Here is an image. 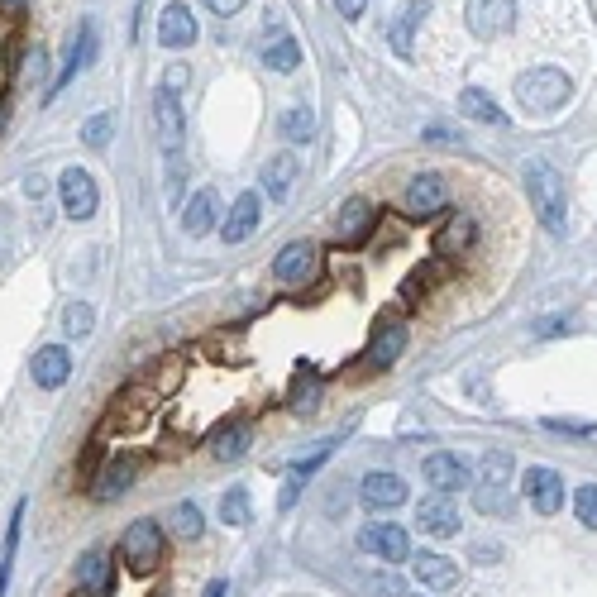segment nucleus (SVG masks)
Returning a JSON list of instances; mask_svg holds the SVG:
<instances>
[{
  "label": "nucleus",
  "mask_w": 597,
  "mask_h": 597,
  "mask_svg": "<svg viewBox=\"0 0 597 597\" xmlns=\"http://www.w3.org/2000/svg\"><path fill=\"white\" fill-rule=\"evenodd\" d=\"M521 177H526V192H531L535 220H540L550 235H564V230H569V192H564L559 168H550L545 158H531Z\"/></svg>",
  "instance_id": "nucleus-1"
},
{
  "label": "nucleus",
  "mask_w": 597,
  "mask_h": 597,
  "mask_svg": "<svg viewBox=\"0 0 597 597\" xmlns=\"http://www.w3.org/2000/svg\"><path fill=\"white\" fill-rule=\"evenodd\" d=\"M569 96H574V82H569V72L564 67H531V72H521L516 77V101L531 110V115H555V110L569 106Z\"/></svg>",
  "instance_id": "nucleus-2"
},
{
  "label": "nucleus",
  "mask_w": 597,
  "mask_h": 597,
  "mask_svg": "<svg viewBox=\"0 0 597 597\" xmlns=\"http://www.w3.org/2000/svg\"><path fill=\"white\" fill-rule=\"evenodd\" d=\"M120 559H125L134 574H153L158 559H163V526L158 521H129V531L120 535Z\"/></svg>",
  "instance_id": "nucleus-3"
},
{
  "label": "nucleus",
  "mask_w": 597,
  "mask_h": 597,
  "mask_svg": "<svg viewBox=\"0 0 597 597\" xmlns=\"http://www.w3.org/2000/svg\"><path fill=\"white\" fill-rule=\"evenodd\" d=\"M402 206L411 220H430V215H440L449 206V187L440 172H416L411 182H406V196Z\"/></svg>",
  "instance_id": "nucleus-4"
},
{
  "label": "nucleus",
  "mask_w": 597,
  "mask_h": 597,
  "mask_svg": "<svg viewBox=\"0 0 597 597\" xmlns=\"http://www.w3.org/2000/svg\"><path fill=\"white\" fill-rule=\"evenodd\" d=\"M58 196H63L67 220H91L96 206H101V192H96V177L86 168H67L58 177Z\"/></svg>",
  "instance_id": "nucleus-5"
},
{
  "label": "nucleus",
  "mask_w": 597,
  "mask_h": 597,
  "mask_svg": "<svg viewBox=\"0 0 597 597\" xmlns=\"http://www.w3.org/2000/svg\"><path fill=\"white\" fill-rule=\"evenodd\" d=\"M134 478H139V459L134 454H110L106 464L91 473V497L96 502H115V497H125L134 488Z\"/></svg>",
  "instance_id": "nucleus-6"
},
{
  "label": "nucleus",
  "mask_w": 597,
  "mask_h": 597,
  "mask_svg": "<svg viewBox=\"0 0 597 597\" xmlns=\"http://www.w3.org/2000/svg\"><path fill=\"white\" fill-rule=\"evenodd\" d=\"M359 545L373 559H383V564H402V559H411V540H406V531L402 526H392V521H368V526L359 531Z\"/></svg>",
  "instance_id": "nucleus-7"
},
{
  "label": "nucleus",
  "mask_w": 597,
  "mask_h": 597,
  "mask_svg": "<svg viewBox=\"0 0 597 597\" xmlns=\"http://www.w3.org/2000/svg\"><path fill=\"white\" fill-rule=\"evenodd\" d=\"M153 129H158V144L168 158H182V134H187V120H182V106L172 91H153Z\"/></svg>",
  "instance_id": "nucleus-8"
},
{
  "label": "nucleus",
  "mask_w": 597,
  "mask_h": 597,
  "mask_svg": "<svg viewBox=\"0 0 597 597\" xmlns=\"http://www.w3.org/2000/svg\"><path fill=\"white\" fill-rule=\"evenodd\" d=\"M316 268H320V249L311 244V239H292V244H287V249L273 258V278L287 282V287H297V282H306V278H316Z\"/></svg>",
  "instance_id": "nucleus-9"
},
{
  "label": "nucleus",
  "mask_w": 597,
  "mask_h": 597,
  "mask_svg": "<svg viewBox=\"0 0 597 597\" xmlns=\"http://www.w3.org/2000/svg\"><path fill=\"white\" fill-rule=\"evenodd\" d=\"M469 29L478 39H492V34H507L516 24V0H469Z\"/></svg>",
  "instance_id": "nucleus-10"
},
{
  "label": "nucleus",
  "mask_w": 597,
  "mask_h": 597,
  "mask_svg": "<svg viewBox=\"0 0 597 597\" xmlns=\"http://www.w3.org/2000/svg\"><path fill=\"white\" fill-rule=\"evenodd\" d=\"M416 526L435 540H449V535L459 531V507H454V497L449 492H430L426 502L416 507Z\"/></svg>",
  "instance_id": "nucleus-11"
},
{
  "label": "nucleus",
  "mask_w": 597,
  "mask_h": 597,
  "mask_svg": "<svg viewBox=\"0 0 597 597\" xmlns=\"http://www.w3.org/2000/svg\"><path fill=\"white\" fill-rule=\"evenodd\" d=\"M521 488H526V502H531L540 516H555L559 507H564V478H559L555 469H526Z\"/></svg>",
  "instance_id": "nucleus-12"
},
{
  "label": "nucleus",
  "mask_w": 597,
  "mask_h": 597,
  "mask_svg": "<svg viewBox=\"0 0 597 597\" xmlns=\"http://www.w3.org/2000/svg\"><path fill=\"white\" fill-rule=\"evenodd\" d=\"M402 349H406V325L402 320H378L363 363H368V368H392V363L402 359Z\"/></svg>",
  "instance_id": "nucleus-13"
},
{
  "label": "nucleus",
  "mask_w": 597,
  "mask_h": 597,
  "mask_svg": "<svg viewBox=\"0 0 597 597\" xmlns=\"http://www.w3.org/2000/svg\"><path fill=\"white\" fill-rule=\"evenodd\" d=\"M196 15H192V5H182V0H172L168 10L158 15V43L163 48H192L196 43Z\"/></svg>",
  "instance_id": "nucleus-14"
},
{
  "label": "nucleus",
  "mask_w": 597,
  "mask_h": 597,
  "mask_svg": "<svg viewBox=\"0 0 597 597\" xmlns=\"http://www.w3.org/2000/svg\"><path fill=\"white\" fill-rule=\"evenodd\" d=\"M77 593L82 597H115V564H110V555L91 550V555L77 564Z\"/></svg>",
  "instance_id": "nucleus-15"
},
{
  "label": "nucleus",
  "mask_w": 597,
  "mask_h": 597,
  "mask_svg": "<svg viewBox=\"0 0 597 597\" xmlns=\"http://www.w3.org/2000/svg\"><path fill=\"white\" fill-rule=\"evenodd\" d=\"M29 373H34V383L48 387V392H58V387L72 378V359H67L63 344H43L39 354L29 359Z\"/></svg>",
  "instance_id": "nucleus-16"
},
{
  "label": "nucleus",
  "mask_w": 597,
  "mask_h": 597,
  "mask_svg": "<svg viewBox=\"0 0 597 597\" xmlns=\"http://www.w3.org/2000/svg\"><path fill=\"white\" fill-rule=\"evenodd\" d=\"M359 497L373 507V512H392V507H402L411 492H406V483L397 473H368L359 483Z\"/></svg>",
  "instance_id": "nucleus-17"
},
{
  "label": "nucleus",
  "mask_w": 597,
  "mask_h": 597,
  "mask_svg": "<svg viewBox=\"0 0 597 597\" xmlns=\"http://www.w3.org/2000/svg\"><path fill=\"white\" fill-rule=\"evenodd\" d=\"M335 235H340V244H349V249L373 235V206H368L363 196H349L340 206V215H335Z\"/></svg>",
  "instance_id": "nucleus-18"
},
{
  "label": "nucleus",
  "mask_w": 597,
  "mask_h": 597,
  "mask_svg": "<svg viewBox=\"0 0 597 597\" xmlns=\"http://www.w3.org/2000/svg\"><path fill=\"white\" fill-rule=\"evenodd\" d=\"M411 574H416V583L421 588H435V593H445V588H454L459 583V564L445 555H430V550H421V555L411 559Z\"/></svg>",
  "instance_id": "nucleus-19"
},
{
  "label": "nucleus",
  "mask_w": 597,
  "mask_h": 597,
  "mask_svg": "<svg viewBox=\"0 0 597 597\" xmlns=\"http://www.w3.org/2000/svg\"><path fill=\"white\" fill-rule=\"evenodd\" d=\"M421 473H426V483L435 492H454V488H464V483H469V464H464L459 454H430Z\"/></svg>",
  "instance_id": "nucleus-20"
},
{
  "label": "nucleus",
  "mask_w": 597,
  "mask_h": 597,
  "mask_svg": "<svg viewBox=\"0 0 597 597\" xmlns=\"http://www.w3.org/2000/svg\"><path fill=\"white\" fill-rule=\"evenodd\" d=\"M297 153H278V158H268L263 163V192L273 196V201H287L292 196V187H297Z\"/></svg>",
  "instance_id": "nucleus-21"
},
{
  "label": "nucleus",
  "mask_w": 597,
  "mask_h": 597,
  "mask_svg": "<svg viewBox=\"0 0 597 597\" xmlns=\"http://www.w3.org/2000/svg\"><path fill=\"white\" fill-rule=\"evenodd\" d=\"M254 230H258V196L244 192L235 206H230V220L220 225V239H225V244H244Z\"/></svg>",
  "instance_id": "nucleus-22"
},
{
  "label": "nucleus",
  "mask_w": 597,
  "mask_h": 597,
  "mask_svg": "<svg viewBox=\"0 0 597 597\" xmlns=\"http://www.w3.org/2000/svg\"><path fill=\"white\" fill-rule=\"evenodd\" d=\"M215 220H220V201H215V192H196L192 201L182 206V230H187L192 239L211 235Z\"/></svg>",
  "instance_id": "nucleus-23"
},
{
  "label": "nucleus",
  "mask_w": 597,
  "mask_h": 597,
  "mask_svg": "<svg viewBox=\"0 0 597 597\" xmlns=\"http://www.w3.org/2000/svg\"><path fill=\"white\" fill-rule=\"evenodd\" d=\"M249 440H254V426H249V421H230V426H220L211 435V454L225 459V464H230V459H244V454H249Z\"/></svg>",
  "instance_id": "nucleus-24"
},
{
  "label": "nucleus",
  "mask_w": 597,
  "mask_h": 597,
  "mask_svg": "<svg viewBox=\"0 0 597 597\" xmlns=\"http://www.w3.org/2000/svg\"><path fill=\"white\" fill-rule=\"evenodd\" d=\"M473 235H478V230H473L469 215H449L445 225H440V235H435V254H440V258H459L473 244Z\"/></svg>",
  "instance_id": "nucleus-25"
},
{
  "label": "nucleus",
  "mask_w": 597,
  "mask_h": 597,
  "mask_svg": "<svg viewBox=\"0 0 597 597\" xmlns=\"http://www.w3.org/2000/svg\"><path fill=\"white\" fill-rule=\"evenodd\" d=\"M91 58H96V24L86 20V24H82V39L72 43V53H67V67H63V77H58V82H53V96H58V91H63V86L72 82V77H77V72H86V67H91Z\"/></svg>",
  "instance_id": "nucleus-26"
},
{
  "label": "nucleus",
  "mask_w": 597,
  "mask_h": 597,
  "mask_svg": "<svg viewBox=\"0 0 597 597\" xmlns=\"http://www.w3.org/2000/svg\"><path fill=\"white\" fill-rule=\"evenodd\" d=\"M459 110L469 115V120H478V125H507V115H502V106L492 101L483 86H464L459 91Z\"/></svg>",
  "instance_id": "nucleus-27"
},
{
  "label": "nucleus",
  "mask_w": 597,
  "mask_h": 597,
  "mask_svg": "<svg viewBox=\"0 0 597 597\" xmlns=\"http://www.w3.org/2000/svg\"><path fill=\"white\" fill-rule=\"evenodd\" d=\"M311 129H316V115H311V106H287L278 115V134L287 139V144H306V139H311Z\"/></svg>",
  "instance_id": "nucleus-28"
},
{
  "label": "nucleus",
  "mask_w": 597,
  "mask_h": 597,
  "mask_svg": "<svg viewBox=\"0 0 597 597\" xmlns=\"http://www.w3.org/2000/svg\"><path fill=\"white\" fill-rule=\"evenodd\" d=\"M263 63L273 67V72H297V67H301L297 39H287V34H273V43L263 48Z\"/></svg>",
  "instance_id": "nucleus-29"
},
{
  "label": "nucleus",
  "mask_w": 597,
  "mask_h": 597,
  "mask_svg": "<svg viewBox=\"0 0 597 597\" xmlns=\"http://www.w3.org/2000/svg\"><path fill=\"white\" fill-rule=\"evenodd\" d=\"M220 521L225 526H249L254 521V502H249V488H230L225 497H220Z\"/></svg>",
  "instance_id": "nucleus-30"
},
{
  "label": "nucleus",
  "mask_w": 597,
  "mask_h": 597,
  "mask_svg": "<svg viewBox=\"0 0 597 597\" xmlns=\"http://www.w3.org/2000/svg\"><path fill=\"white\" fill-rule=\"evenodd\" d=\"M426 15H430V5H426V0H411V5L402 10V20L392 24V48H397L402 58L411 53V29H416V24L426 20Z\"/></svg>",
  "instance_id": "nucleus-31"
},
{
  "label": "nucleus",
  "mask_w": 597,
  "mask_h": 597,
  "mask_svg": "<svg viewBox=\"0 0 597 597\" xmlns=\"http://www.w3.org/2000/svg\"><path fill=\"white\" fill-rule=\"evenodd\" d=\"M168 526H172V535L196 540V535L206 531V516H201V507H196V502H177V507L168 512Z\"/></svg>",
  "instance_id": "nucleus-32"
},
{
  "label": "nucleus",
  "mask_w": 597,
  "mask_h": 597,
  "mask_svg": "<svg viewBox=\"0 0 597 597\" xmlns=\"http://www.w3.org/2000/svg\"><path fill=\"white\" fill-rule=\"evenodd\" d=\"M507 478H512V454H507V449L483 454V464H478V483H483V488H502Z\"/></svg>",
  "instance_id": "nucleus-33"
},
{
  "label": "nucleus",
  "mask_w": 597,
  "mask_h": 597,
  "mask_svg": "<svg viewBox=\"0 0 597 597\" xmlns=\"http://www.w3.org/2000/svg\"><path fill=\"white\" fill-rule=\"evenodd\" d=\"M63 330L72 335V340H86V335L96 330V311H91L86 301H67V311H63Z\"/></svg>",
  "instance_id": "nucleus-34"
},
{
  "label": "nucleus",
  "mask_w": 597,
  "mask_h": 597,
  "mask_svg": "<svg viewBox=\"0 0 597 597\" xmlns=\"http://www.w3.org/2000/svg\"><path fill=\"white\" fill-rule=\"evenodd\" d=\"M316 397H320V378L311 373V368H301L297 383H292V397H287V406H292V411H311V406H316Z\"/></svg>",
  "instance_id": "nucleus-35"
},
{
  "label": "nucleus",
  "mask_w": 597,
  "mask_h": 597,
  "mask_svg": "<svg viewBox=\"0 0 597 597\" xmlns=\"http://www.w3.org/2000/svg\"><path fill=\"white\" fill-rule=\"evenodd\" d=\"M473 502H478V512L483 516H507L512 512V492H507V483H502V488H483V483H478Z\"/></svg>",
  "instance_id": "nucleus-36"
},
{
  "label": "nucleus",
  "mask_w": 597,
  "mask_h": 597,
  "mask_svg": "<svg viewBox=\"0 0 597 597\" xmlns=\"http://www.w3.org/2000/svg\"><path fill=\"white\" fill-rule=\"evenodd\" d=\"M574 516L588 526V531H597V483H583V488H574Z\"/></svg>",
  "instance_id": "nucleus-37"
},
{
  "label": "nucleus",
  "mask_w": 597,
  "mask_h": 597,
  "mask_svg": "<svg viewBox=\"0 0 597 597\" xmlns=\"http://www.w3.org/2000/svg\"><path fill=\"white\" fill-rule=\"evenodd\" d=\"M110 134H115V115H110V110H106V115H91V120L82 125V139L91 144V149H101Z\"/></svg>",
  "instance_id": "nucleus-38"
},
{
  "label": "nucleus",
  "mask_w": 597,
  "mask_h": 597,
  "mask_svg": "<svg viewBox=\"0 0 597 597\" xmlns=\"http://www.w3.org/2000/svg\"><path fill=\"white\" fill-rule=\"evenodd\" d=\"M335 445H340V435H335V440H320V445H311V454H301V459H297V464H292V469H297V473H306V478H311V473H316L320 464H325V459L335 454Z\"/></svg>",
  "instance_id": "nucleus-39"
},
{
  "label": "nucleus",
  "mask_w": 597,
  "mask_h": 597,
  "mask_svg": "<svg viewBox=\"0 0 597 597\" xmlns=\"http://www.w3.org/2000/svg\"><path fill=\"white\" fill-rule=\"evenodd\" d=\"M187 82H192L187 63H168V72H163V86H158V91H172V96H182V91H187Z\"/></svg>",
  "instance_id": "nucleus-40"
},
{
  "label": "nucleus",
  "mask_w": 597,
  "mask_h": 597,
  "mask_svg": "<svg viewBox=\"0 0 597 597\" xmlns=\"http://www.w3.org/2000/svg\"><path fill=\"white\" fill-rule=\"evenodd\" d=\"M301 488H306V473H287V483H282V497H278V507L282 512H292V507H297V497H301Z\"/></svg>",
  "instance_id": "nucleus-41"
},
{
  "label": "nucleus",
  "mask_w": 597,
  "mask_h": 597,
  "mask_svg": "<svg viewBox=\"0 0 597 597\" xmlns=\"http://www.w3.org/2000/svg\"><path fill=\"white\" fill-rule=\"evenodd\" d=\"M569 325H574L569 316H559V320H540V325H535V335H540V340H555V335H564Z\"/></svg>",
  "instance_id": "nucleus-42"
},
{
  "label": "nucleus",
  "mask_w": 597,
  "mask_h": 597,
  "mask_svg": "<svg viewBox=\"0 0 597 597\" xmlns=\"http://www.w3.org/2000/svg\"><path fill=\"white\" fill-rule=\"evenodd\" d=\"M363 5H368V0H335V10H340L344 20H359V15H363Z\"/></svg>",
  "instance_id": "nucleus-43"
},
{
  "label": "nucleus",
  "mask_w": 597,
  "mask_h": 597,
  "mask_svg": "<svg viewBox=\"0 0 597 597\" xmlns=\"http://www.w3.org/2000/svg\"><path fill=\"white\" fill-rule=\"evenodd\" d=\"M492 559H502V545H478L473 550V564H492Z\"/></svg>",
  "instance_id": "nucleus-44"
},
{
  "label": "nucleus",
  "mask_w": 597,
  "mask_h": 597,
  "mask_svg": "<svg viewBox=\"0 0 597 597\" xmlns=\"http://www.w3.org/2000/svg\"><path fill=\"white\" fill-rule=\"evenodd\" d=\"M206 5H211L215 15H239L244 10V0H206Z\"/></svg>",
  "instance_id": "nucleus-45"
},
{
  "label": "nucleus",
  "mask_w": 597,
  "mask_h": 597,
  "mask_svg": "<svg viewBox=\"0 0 597 597\" xmlns=\"http://www.w3.org/2000/svg\"><path fill=\"white\" fill-rule=\"evenodd\" d=\"M43 192H48V182H43V177H24V196L43 201Z\"/></svg>",
  "instance_id": "nucleus-46"
},
{
  "label": "nucleus",
  "mask_w": 597,
  "mask_h": 597,
  "mask_svg": "<svg viewBox=\"0 0 597 597\" xmlns=\"http://www.w3.org/2000/svg\"><path fill=\"white\" fill-rule=\"evenodd\" d=\"M29 0H0V10H24Z\"/></svg>",
  "instance_id": "nucleus-47"
},
{
  "label": "nucleus",
  "mask_w": 597,
  "mask_h": 597,
  "mask_svg": "<svg viewBox=\"0 0 597 597\" xmlns=\"http://www.w3.org/2000/svg\"><path fill=\"white\" fill-rule=\"evenodd\" d=\"M206 597H225V583H211V588H206Z\"/></svg>",
  "instance_id": "nucleus-48"
},
{
  "label": "nucleus",
  "mask_w": 597,
  "mask_h": 597,
  "mask_svg": "<svg viewBox=\"0 0 597 597\" xmlns=\"http://www.w3.org/2000/svg\"><path fill=\"white\" fill-rule=\"evenodd\" d=\"M0 125H5V106H0Z\"/></svg>",
  "instance_id": "nucleus-49"
}]
</instances>
